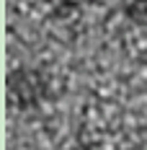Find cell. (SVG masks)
Instances as JSON below:
<instances>
[{
	"label": "cell",
	"mask_w": 147,
	"mask_h": 150,
	"mask_svg": "<svg viewBox=\"0 0 147 150\" xmlns=\"http://www.w3.org/2000/svg\"><path fill=\"white\" fill-rule=\"evenodd\" d=\"M127 16L134 21L147 18V0H127Z\"/></svg>",
	"instance_id": "7a4b0ae2"
},
{
	"label": "cell",
	"mask_w": 147,
	"mask_h": 150,
	"mask_svg": "<svg viewBox=\"0 0 147 150\" xmlns=\"http://www.w3.org/2000/svg\"><path fill=\"white\" fill-rule=\"evenodd\" d=\"M49 96V80L41 70L34 67H18L8 75V101L18 111H29Z\"/></svg>",
	"instance_id": "6da1fadb"
}]
</instances>
